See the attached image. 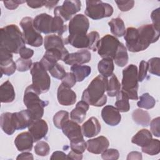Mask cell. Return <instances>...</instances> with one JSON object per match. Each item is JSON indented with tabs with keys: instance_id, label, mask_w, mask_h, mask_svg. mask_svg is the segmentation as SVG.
Here are the masks:
<instances>
[{
	"instance_id": "obj_27",
	"label": "cell",
	"mask_w": 160,
	"mask_h": 160,
	"mask_svg": "<svg viewBox=\"0 0 160 160\" xmlns=\"http://www.w3.org/2000/svg\"><path fill=\"white\" fill-rule=\"evenodd\" d=\"M16 94L11 82L8 80L0 86V100L2 103H9L15 99Z\"/></svg>"
},
{
	"instance_id": "obj_33",
	"label": "cell",
	"mask_w": 160,
	"mask_h": 160,
	"mask_svg": "<svg viewBox=\"0 0 160 160\" xmlns=\"http://www.w3.org/2000/svg\"><path fill=\"white\" fill-rule=\"evenodd\" d=\"M71 71L76 77L78 82L82 81L91 72V68L86 65H73L71 67Z\"/></svg>"
},
{
	"instance_id": "obj_9",
	"label": "cell",
	"mask_w": 160,
	"mask_h": 160,
	"mask_svg": "<svg viewBox=\"0 0 160 160\" xmlns=\"http://www.w3.org/2000/svg\"><path fill=\"white\" fill-rule=\"evenodd\" d=\"M69 54L66 48L64 49H49L46 51L39 62L46 71H49L58 61H64Z\"/></svg>"
},
{
	"instance_id": "obj_44",
	"label": "cell",
	"mask_w": 160,
	"mask_h": 160,
	"mask_svg": "<svg viewBox=\"0 0 160 160\" xmlns=\"http://www.w3.org/2000/svg\"><path fill=\"white\" fill-rule=\"evenodd\" d=\"M49 71L53 78L61 80L66 74L64 68L58 63H56Z\"/></svg>"
},
{
	"instance_id": "obj_35",
	"label": "cell",
	"mask_w": 160,
	"mask_h": 160,
	"mask_svg": "<svg viewBox=\"0 0 160 160\" xmlns=\"http://www.w3.org/2000/svg\"><path fill=\"white\" fill-rule=\"evenodd\" d=\"M115 106L119 112H126L130 109L129 98L122 91H120L116 95Z\"/></svg>"
},
{
	"instance_id": "obj_58",
	"label": "cell",
	"mask_w": 160,
	"mask_h": 160,
	"mask_svg": "<svg viewBox=\"0 0 160 160\" xmlns=\"http://www.w3.org/2000/svg\"><path fill=\"white\" fill-rule=\"evenodd\" d=\"M127 159H142V154L138 151H132L128 154Z\"/></svg>"
},
{
	"instance_id": "obj_29",
	"label": "cell",
	"mask_w": 160,
	"mask_h": 160,
	"mask_svg": "<svg viewBox=\"0 0 160 160\" xmlns=\"http://www.w3.org/2000/svg\"><path fill=\"white\" fill-rule=\"evenodd\" d=\"M98 69L99 72L102 76L105 78L111 76L114 69L113 60L111 58H102L98 62Z\"/></svg>"
},
{
	"instance_id": "obj_41",
	"label": "cell",
	"mask_w": 160,
	"mask_h": 160,
	"mask_svg": "<svg viewBox=\"0 0 160 160\" xmlns=\"http://www.w3.org/2000/svg\"><path fill=\"white\" fill-rule=\"evenodd\" d=\"M49 145L44 141H39L34 146V152L39 156H46L49 154Z\"/></svg>"
},
{
	"instance_id": "obj_39",
	"label": "cell",
	"mask_w": 160,
	"mask_h": 160,
	"mask_svg": "<svg viewBox=\"0 0 160 160\" xmlns=\"http://www.w3.org/2000/svg\"><path fill=\"white\" fill-rule=\"evenodd\" d=\"M69 112L66 111L57 112L53 116V123L54 126L58 129H61L64 122L69 120Z\"/></svg>"
},
{
	"instance_id": "obj_12",
	"label": "cell",
	"mask_w": 160,
	"mask_h": 160,
	"mask_svg": "<svg viewBox=\"0 0 160 160\" xmlns=\"http://www.w3.org/2000/svg\"><path fill=\"white\" fill-rule=\"evenodd\" d=\"M69 33L71 36H81L87 34L89 22L85 15H75L69 22Z\"/></svg>"
},
{
	"instance_id": "obj_57",
	"label": "cell",
	"mask_w": 160,
	"mask_h": 160,
	"mask_svg": "<svg viewBox=\"0 0 160 160\" xmlns=\"http://www.w3.org/2000/svg\"><path fill=\"white\" fill-rule=\"evenodd\" d=\"M17 160H19V159H28V160H33L34 158H33V155L32 153L28 152H24L20 154H19L18 156V157L16 158Z\"/></svg>"
},
{
	"instance_id": "obj_31",
	"label": "cell",
	"mask_w": 160,
	"mask_h": 160,
	"mask_svg": "<svg viewBox=\"0 0 160 160\" xmlns=\"http://www.w3.org/2000/svg\"><path fill=\"white\" fill-rule=\"evenodd\" d=\"M152 139L151 132L147 129L139 131L131 139V142L139 146H144Z\"/></svg>"
},
{
	"instance_id": "obj_20",
	"label": "cell",
	"mask_w": 160,
	"mask_h": 160,
	"mask_svg": "<svg viewBox=\"0 0 160 160\" xmlns=\"http://www.w3.org/2000/svg\"><path fill=\"white\" fill-rule=\"evenodd\" d=\"M86 144L88 152L95 154H101L108 149L109 145L108 139L103 136L89 139L87 141Z\"/></svg>"
},
{
	"instance_id": "obj_32",
	"label": "cell",
	"mask_w": 160,
	"mask_h": 160,
	"mask_svg": "<svg viewBox=\"0 0 160 160\" xmlns=\"http://www.w3.org/2000/svg\"><path fill=\"white\" fill-rule=\"evenodd\" d=\"M132 118L137 124L142 126H148L151 120L148 112L141 109H136L132 112Z\"/></svg>"
},
{
	"instance_id": "obj_15",
	"label": "cell",
	"mask_w": 160,
	"mask_h": 160,
	"mask_svg": "<svg viewBox=\"0 0 160 160\" xmlns=\"http://www.w3.org/2000/svg\"><path fill=\"white\" fill-rule=\"evenodd\" d=\"M61 129L70 142L84 139L82 129L78 123L74 121L68 120L62 125Z\"/></svg>"
},
{
	"instance_id": "obj_23",
	"label": "cell",
	"mask_w": 160,
	"mask_h": 160,
	"mask_svg": "<svg viewBox=\"0 0 160 160\" xmlns=\"http://www.w3.org/2000/svg\"><path fill=\"white\" fill-rule=\"evenodd\" d=\"M81 129L83 136L89 138L98 135L101 131V126L96 118L91 117L83 123Z\"/></svg>"
},
{
	"instance_id": "obj_43",
	"label": "cell",
	"mask_w": 160,
	"mask_h": 160,
	"mask_svg": "<svg viewBox=\"0 0 160 160\" xmlns=\"http://www.w3.org/2000/svg\"><path fill=\"white\" fill-rule=\"evenodd\" d=\"M17 70L19 72H24L31 69L32 62L31 59H26L21 58H18L16 61Z\"/></svg>"
},
{
	"instance_id": "obj_22",
	"label": "cell",
	"mask_w": 160,
	"mask_h": 160,
	"mask_svg": "<svg viewBox=\"0 0 160 160\" xmlns=\"http://www.w3.org/2000/svg\"><path fill=\"white\" fill-rule=\"evenodd\" d=\"M33 138L29 132H23L19 134L14 139V144L19 151L26 152L32 150Z\"/></svg>"
},
{
	"instance_id": "obj_30",
	"label": "cell",
	"mask_w": 160,
	"mask_h": 160,
	"mask_svg": "<svg viewBox=\"0 0 160 160\" xmlns=\"http://www.w3.org/2000/svg\"><path fill=\"white\" fill-rule=\"evenodd\" d=\"M108 24L111 28V33L117 37H122L126 33V28L124 21L120 18L112 19Z\"/></svg>"
},
{
	"instance_id": "obj_49",
	"label": "cell",
	"mask_w": 160,
	"mask_h": 160,
	"mask_svg": "<svg viewBox=\"0 0 160 160\" xmlns=\"http://www.w3.org/2000/svg\"><path fill=\"white\" fill-rule=\"evenodd\" d=\"M76 82L77 81L74 74L72 72H66L65 76L62 79L61 84H62L63 85H64L68 88H71L75 85Z\"/></svg>"
},
{
	"instance_id": "obj_18",
	"label": "cell",
	"mask_w": 160,
	"mask_h": 160,
	"mask_svg": "<svg viewBox=\"0 0 160 160\" xmlns=\"http://www.w3.org/2000/svg\"><path fill=\"white\" fill-rule=\"evenodd\" d=\"M76 94L71 89L61 84L57 91V98L58 102L62 106H71L76 101Z\"/></svg>"
},
{
	"instance_id": "obj_40",
	"label": "cell",
	"mask_w": 160,
	"mask_h": 160,
	"mask_svg": "<svg viewBox=\"0 0 160 160\" xmlns=\"http://www.w3.org/2000/svg\"><path fill=\"white\" fill-rule=\"evenodd\" d=\"M64 21L59 17L54 16L53 19L52 33H57L61 36L67 30V26L64 24Z\"/></svg>"
},
{
	"instance_id": "obj_24",
	"label": "cell",
	"mask_w": 160,
	"mask_h": 160,
	"mask_svg": "<svg viewBox=\"0 0 160 160\" xmlns=\"http://www.w3.org/2000/svg\"><path fill=\"white\" fill-rule=\"evenodd\" d=\"M13 116L16 122V130H21L28 128L33 121L31 114L28 109L19 112H13Z\"/></svg>"
},
{
	"instance_id": "obj_2",
	"label": "cell",
	"mask_w": 160,
	"mask_h": 160,
	"mask_svg": "<svg viewBox=\"0 0 160 160\" xmlns=\"http://www.w3.org/2000/svg\"><path fill=\"white\" fill-rule=\"evenodd\" d=\"M23 34L16 24H9L0 29V48L11 53L18 54L25 46Z\"/></svg>"
},
{
	"instance_id": "obj_56",
	"label": "cell",
	"mask_w": 160,
	"mask_h": 160,
	"mask_svg": "<svg viewBox=\"0 0 160 160\" xmlns=\"http://www.w3.org/2000/svg\"><path fill=\"white\" fill-rule=\"evenodd\" d=\"M51 159H67V155L62 151H55L54 152L51 158Z\"/></svg>"
},
{
	"instance_id": "obj_16",
	"label": "cell",
	"mask_w": 160,
	"mask_h": 160,
	"mask_svg": "<svg viewBox=\"0 0 160 160\" xmlns=\"http://www.w3.org/2000/svg\"><path fill=\"white\" fill-rule=\"evenodd\" d=\"M28 130L34 141L37 142L46 136L48 131V126L47 122L42 119L34 120L28 126Z\"/></svg>"
},
{
	"instance_id": "obj_46",
	"label": "cell",
	"mask_w": 160,
	"mask_h": 160,
	"mask_svg": "<svg viewBox=\"0 0 160 160\" xmlns=\"http://www.w3.org/2000/svg\"><path fill=\"white\" fill-rule=\"evenodd\" d=\"M89 37V49L93 51H97L98 44L99 41V34L97 31H91L88 34Z\"/></svg>"
},
{
	"instance_id": "obj_14",
	"label": "cell",
	"mask_w": 160,
	"mask_h": 160,
	"mask_svg": "<svg viewBox=\"0 0 160 160\" xmlns=\"http://www.w3.org/2000/svg\"><path fill=\"white\" fill-rule=\"evenodd\" d=\"M54 18L46 14L42 13L36 16L33 19V25L36 29L43 34L52 33Z\"/></svg>"
},
{
	"instance_id": "obj_6",
	"label": "cell",
	"mask_w": 160,
	"mask_h": 160,
	"mask_svg": "<svg viewBox=\"0 0 160 160\" xmlns=\"http://www.w3.org/2000/svg\"><path fill=\"white\" fill-rule=\"evenodd\" d=\"M86 7L84 14L94 20H98L104 18L110 17L113 13V8L108 3L102 1H86Z\"/></svg>"
},
{
	"instance_id": "obj_11",
	"label": "cell",
	"mask_w": 160,
	"mask_h": 160,
	"mask_svg": "<svg viewBox=\"0 0 160 160\" xmlns=\"http://www.w3.org/2000/svg\"><path fill=\"white\" fill-rule=\"evenodd\" d=\"M81 2L80 1H64L62 5L54 8V16L60 18L64 22L71 20L72 16L81 10Z\"/></svg>"
},
{
	"instance_id": "obj_50",
	"label": "cell",
	"mask_w": 160,
	"mask_h": 160,
	"mask_svg": "<svg viewBox=\"0 0 160 160\" xmlns=\"http://www.w3.org/2000/svg\"><path fill=\"white\" fill-rule=\"evenodd\" d=\"M118 8L122 12L128 11L131 9L134 5L133 0L129 1H115Z\"/></svg>"
},
{
	"instance_id": "obj_4",
	"label": "cell",
	"mask_w": 160,
	"mask_h": 160,
	"mask_svg": "<svg viewBox=\"0 0 160 160\" xmlns=\"http://www.w3.org/2000/svg\"><path fill=\"white\" fill-rule=\"evenodd\" d=\"M138 68L134 64H130L122 70V91L132 100L138 99Z\"/></svg>"
},
{
	"instance_id": "obj_53",
	"label": "cell",
	"mask_w": 160,
	"mask_h": 160,
	"mask_svg": "<svg viewBox=\"0 0 160 160\" xmlns=\"http://www.w3.org/2000/svg\"><path fill=\"white\" fill-rule=\"evenodd\" d=\"M26 1H3V3L4 4V6L10 10H14L16 9L19 4H22Z\"/></svg>"
},
{
	"instance_id": "obj_36",
	"label": "cell",
	"mask_w": 160,
	"mask_h": 160,
	"mask_svg": "<svg viewBox=\"0 0 160 160\" xmlns=\"http://www.w3.org/2000/svg\"><path fill=\"white\" fill-rule=\"evenodd\" d=\"M121 84L116 76L112 74L110 76V79L108 81V85L107 88V94L110 97H114L120 91Z\"/></svg>"
},
{
	"instance_id": "obj_13",
	"label": "cell",
	"mask_w": 160,
	"mask_h": 160,
	"mask_svg": "<svg viewBox=\"0 0 160 160\" xmlns=\"http://www.w3.org/2000/svg\"><path fill=\"white\" fill-rule=\"evenodd\" d=\"M17 69L16 64L12 60V54L9 51L0 48V69L1 75L11 76Z\"/></svg>"
},
{
	"instance_id": "obj_17",
	"label": "cell",
	"mask_w": 160,
	"mask_h": 160,
	"mask_svg": "<svg viewBox=\"0 0 160 160\" xmlns=\"http://www.w3.org/2000/svg\"><path fill=\"white\" fill-rule=\"evenodd\" d=\"M124 38L126 41V47L129 51L137 52L142 51L139 43L138 31L136 28L129 27L126 30Z\"/></svg>"
},
{
	"instance_id": "obj_51",
	"label": "cell",
	"mask_w": 160,
	"mask_h": 160,
	"mask_svg": "<svg viewBox=\"0 0 160 160\" xmlns=\"http://www.w3.org/2000/svg\"><path fill=\"white\" fill-rule=\"evenodd\" d=\"M159 8L153 10L151 14V18L152 19L153 26L158 30L160 29V12Z\"/></svg>"
},
{
	"instance_id": "obj_38",
	"label": "cell",
	"mask_w": 160,
	"mask_h": 160,
	"mask_svg": "<svg viewBox=\"0 0 160 160\" xmlns=\"http://www.w3.org/2000/svg\"><path fill=\"white\" fill-rule=\"evenodd\" d=\"M156 104L155 99L151 96L148 92L142 94L139 97V100L137 102V105L140 108L150 109L154 107Z\"/></svg>"
},
{
	"instance_id": "obj_19",
	"label": "cell",
	"mask_w": 160,
	"mask_h": 160,
	"mask_svg": "<svg viewBox=\"0 0 160 160\" xmlns=\"http://www.w3.org/2000/svg\"><path fill=\"white\" fill-rule=\"evenodd\" d=\"M101 116L103 121L111 126H117L121 120V115L118 109L112 106H104L101 111Z\"/></svg>"
},
{
	"instance_id": "obj_8",
	"label": "cell",
	"mask_w": 160,
	"mask_h": 160,
	"mask_svg": "<svg viewBox=\"0 0 160 160\" xmlns=\"http://www.w3.org/2000/svg\"><path fill=\"white\" fill-rule=\"evenodd\" d=\"M119 43L116 37L106 34L99 41L97 47L98 53L102 58H111L113 60Z\"/></svg>"
},
{
	"instance_id": "obj_37",
	"label": "cell",
	"mask_w": 160,
	"mask_h": 160,
	"mask_svg": "<svg viewBox=\"0 0 160 160\" xmlns=\"http://www.w3.org/2000/svg\"><path fill=\"white\" fill-rule=\"evenodd\" d=\"M142 151L151 156L158 154L160 152V142L158 139H151L146 145L141 147Z\"/></svg>"
},
{
	"instance_id": "obj_60",
	"label": "cell",
	"mask_w": 160,
	"mask_h": 160,
	"mask_svg": "<svg viewBox=\"0 0 160 160\" xmlns=\"http://www.w3.org/2000/svg\"><path fill=\"white\" fill-rule=\"evenodd\" d=\"M58 3V1H45L44 6H46L48 9H52Z\"/></svg>"
},
{
	"instance_id": "obj_28",
	"label": "cell",
	"mask_w": 160,
	"mask_h": 160,
	"mask_svg": "<svg viewBox=\"0 0 160 160\" xmlns=\"http://www.w3.org/2000/svg\"><path fill=\"white\" fill-rule=\"evenodd\" d=\"M64 44V41L58 35H48L44 38V46L46 50L49 49H64L65 48Z\"/></svg>"
},
{
	"instance_id": "obj_1",
	"label": "cell",
	"mask_w": 160,
	"mask_h": 160,
	"mask_svg": "<svg viewBox=\"0 0 160 160\" xmlns=\"http://www.w3.org/2000/svg\"><path fill=\"white\" fill-rule=\"evenodd\" d=\"M108 85V79L107 78L102 75L96 76L83 91L82 100L92 106H102L107 102L105 92L107 90Z\"/></svg>"
},
{
	"instance_id": "obj_21",
	"label": "cell",
	"mask_w": 160,
	"mask_h": 160,
	"mask_svg": "<svg viewBox=\"0 0 160 160\" xmlns=\"http://www.w3.org/2000/svg\"><path fill=\"white\" fill-rule=\"evenodd\" d=\"M91 52L86 49L79 50L73 53L69 54L67 58L64 62L68 65H81L82 64L88 63L91 61Z\"/></svg>"
},
{
	"instance_id": "obj_47",
	"label": "cell",
	"mask_w": 160,
	"mask_h": 160,
	"mask_svg": "<svg viewBox=\"0 0 160 160\" xmlns=\"http://www.w3.org/2000/svg\"><path fill=\"white\" fill-rule=\"evenodd\" d=\"M101 154L102 158L105 160H116L118 159L119 157V151L116 149H107Z\"/></svg>"
},
{
	"instance_id": "obj_26",
	"label": "cell",
	"mask_w": 160,
	"mask_h": 160,
	"mask_svg": "<svg viewBox=\"0 0 160 160\" xmlns=\"http://www.w3.org/2000/svg\"><path fill=\"white\" fill-rule=\"evenodd\" d=\"M89 104L84 101H79L76 107L72 110L70 113L71 120L76 121L78 123L83 122L86 118V112L89 109Z\"/></svg>"
},
{
	"instance_id": "obj_25",
	"label": "cell",
	"mask_w": 160,
	"mask_h": 160,
	"mask_svg": "<svg viewBox=\"0 0 160 160\" xmlns=\"http://www.w3.org/2000/svg\"><path fill=\"white\" fill-rule=\"evenodd\" d=\"M0 124L2 131L8 135H12L16 130L13 113L4 112L1 115Z\"/></svg>"
},
{
	"instance_id": "obj_59",
	"label": "cell",
	"mask_w": 160,
	"mask_h": 160,
	"mask_svg": "<svg viewBox=\"0 0 160 160\" xmlns=\"http://www.w3.org/2000/svg\"><path fill=\"white\" fill-rule=\"evenodd\" d=\"M82 158V154H78L73 151H70L67 155V159H75V160H80Z\"/></svg>"
},
{
	"instance_id": "obj_55",
	"label": "cell",
	"mask_w": 160,
	"mask_h": 160,
	"mask_svg": "<svg viewBox=\"0 0 160 160\" xmlns=\"http://www.w3.org/2000/svg\"><path fill=\"white\" fill-rule=\"evenodd\" d=\"M28 6L31 8H39L44 6L45 1H26Z\"/></svg>"
},
{
	"instance_id": "obj_10",
	"label": "cell",
	"mask_w": 160,
	"mask_h": 160,
	"mask_svg": "<svg viewBox=\"0 0 160 160\" xmlns=\"http://www.w3.org/2000/svg\"><path fill=\"white\" fill-rule=\"evenodd\" d=\"M137 29L139 43L142 51L146 49L151 44L159 39V31H158L152 24L142 25Z\"/></svg>"
},
{
	"instance_id": "obj_42",
	"label": "cell",
	"mask_w": 160,
	"mask_h": 160,
	"mask_svg": "<svg viewBox=\"0 0 160 160\" xmlns=\"http://www.w3.org/2000/svg\"><path fill=\"white\" fill-rule=\"evenodd\" d=\"M148 62V71L158 76H160V59L159 58H152Z\"/></svg>"
},
{
	"instance_id": "obj_52",
	"label": "cell",
	"mask_w": 160,
	"mask_h": 160,
	"mask_svg": "<svg viewBox=\"0 0 160 160\" xmlns=\"http://www.w3.org/2000/svg\"><path fill=\"white\" fill-rule=\"evenodd\" d=\"M150 124V128L152 133L155 136L159 138L160 136V132H159V124H160V118L157 117L153 119Z\"/></svg>"
},
{
	"instance_id": "obj_3",
	"label": "cell",
	"mask_w": 160,
	"mask_h": 160,
	"mask_svg": "<svg viewBox=\"0 0 160 160\" xmlns=\"http://www.w3.org/2000/svg\"><path fill=\"white\" fill-rule=\"evenodd\" d=\"M39 94L32 88V85L28 86L24 91L23 102L27 109L30 111L34 120L40 119L44 114V108L49 102L42 101Z\"/></svg>"
},
{
	"instance_id": "obj_5",
	"label": "cell",
	"mask_w": 160,
	"mask_h": 160,
	"mask_svg": "<svg viewBox=\"0 0 160 160\" xmlns=\"http://www.w3.org/2000/svg\"><path fill=\"white\" fill-rule=\"evenodd\" d=\"M32 75V86L40 94L47 92L50 89L51 79L47 71L42 66L39 62L32 64L31 69Z\"/></svg>"
},
{
	"instance_id": "obj_34",
	"label": "cell",
	"mask_w": 160,
	"mask_h": 160,
	"mask_svg": "<svg viewBox=\"0 0 160 160\" xmlns=\"http://www.w3.org/2000/svg\"><path fill=\"white\" fill-rule=\"evenodd\" d=\"M128 54L124 44L120 42L113 60L119 67H124L128 62Z\"/></svg>"
},
{
	"instance_id": "obj_45",
	"label": "cell",
	"mask_w": 160,
	"mask_h": 160,
	"mask_svg": "<svg viewBox=\"0 0 160 160\" xmlns=\"http://www.w3.org/2000/svg\"><path fill=\"white\" fill-rule=\"evenodd\" d=\"M70 147L72 151L78 154H82L87 148V144L84 139L70 142Z\"/></svg>"
},
{
	"instance_id": "obj_7",
	"label": "cell",
	"mask_w": 160,
	"mask_h": 160,
	"mask_svg": "<svg viewBox=\"0 0 160 160\" xmlns=\"http://www.w3.org/2000/svg\"><path fill=\"white\" fill-rule=\"evenodd\" d=\"M19 24L22 29L23 37L26 44L33 47H39L42 44V37L34 28L31 18H23Z\"/></svg>"
},
{
	"instance_id": "obj_54",
	"label": "cell",
	"mask_w": 160,
	"mask_h": 160,
	"mask_svg": "<svg viewBox=\"0 0 160 160\" xmlns=\"http://www.w3.org/2000/svg\"><path fill=\"white\" fill-rule=\"evenodd\" d=\"M19 54L21 58L29 59L33 56L34 51L30 48L24 47L19 51Z\"/></svg>"
},
{
	"instance_id": "obj_48",
	"label": "cell",
	"mask_w": 160,
	"mask_h": 160,
	"mask_svg": "<svg viewBox=\"0 0 160 160\" xmlns=\"http://www.w3.org/2000/svg\"><path fill=\"white\" fill-rule=\"evenodd\" d=\"M148 70V62L144 60L141 61L139 63V71H138V81L142 82L146 78L147 76V72Z\"/></svg>"
}]
</instances>
